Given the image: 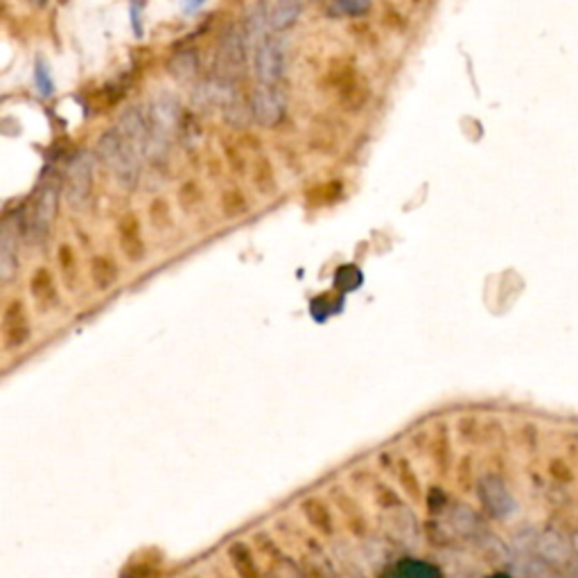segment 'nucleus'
<instances>
[{
	"mask_svg": "<svg viewBox=\"0 0 578 578\" xmlns=\"http://www.w3.org/2000/svg\"><path fill=\"white\" fill-rule=\"evenodd\" d=\"M34 84H37L39 93L41 95H50L52 89H55L50 77V68H47V64L43 62V59H39L37 66H34Z\"/></svg>",
	"mask_w": 578,
	"mask_h": 578,
	"instance_id": "obj_21",
	"label": "nucleus"
},
{
	"mask_svg": "<svg viewBox=\"0 0 578 578\" xmlns=\"http://www.w3.org/2000/svg\"><path fill=\"white\" fill-rule=\"evenodd\" d=\"M56 212V190L46 188V193L41 194L37 203V211H34V230H37V236H46L47 230H50L52 217Z\"/></svg>",
	"mask_w": 578,
	"mask_h": 578,
	"instance_id": "obj_10",
	"label": "nucleus"
},
{
	"mask_svg": "<svg viewBox=\"0 0 578 578\" xmlns=\"http://www.w3.org/2000/svg\"><path fill=\"white\" fill-rule=\"evenodd\" d=\"M221 59L229 68H242L245 64V41L237 32H230L221 46Z\"/></svg>",
	"mask_w": 578,
	"mask_h": 578,
	"instance_id": "obj_15",
	"label": "nucleus"
},
{
	"mask_svg": "<svg viewBox=\"0 0 578 578\" xmlns=\"http://www.w3.org/2000/svg\"><path fill=\"white\" fill-rule=\"evenodd\" d=\"M19 267V242H16V233L12 230L10 224L3 229V237H0V276L3 280H12Z\"/></svg>",
	"mask_w": 578,
	"mask_h": 578,
	"instance_id": "obj_7",
	"label": "nucleus"
},
{
	"mask_svg": "<svg viewBox=\"0 0 578 578\" xmlns=\"http://www.w3.org/2000/svg\"><path fill=\"white\" fill-rule=\"evenodd\" d=\"M30 292H32L34 301L41 303L43 307H50L56 301L55 280H52V273L46 267H39L34 272L32 280H30Z\"/></svg>",
	"mask_w": 578,
	"mask_h": 578,
	"instance_id": "obj_9",
	"label": "nucleus"
},
{
	"mask_svg": "<svg viewBox=\"0 0 578 578\" xmlns=\"http://www.w3.org/2000/svg\"><path fill=\"white\" fill-rule=\"evenodd\" d=\"M254 185L260 194L276 193V175L267 159H258L254 163Z\"/></svg>",
	"mask_w": 578,
	"mask_h": 578,
	"instance_id": "obj_16",
	"label": "nucleus"
},
{
	"mask_svg": "<svg viewBox=\"0 0 578 578\" xmlns=\"http://www.w3.org/2000/svg\"><path fill=\"white\" fill-rule=\"evenodd\" d=\"M150 220L156 229H165V226H169V208L163 199H154V202H151Z\"/></svg>",
	"mask_w": 578,
	"mask_h": 578,
	"instance_id": "obj_22",
	"label": "nucleus"
},
{
	"mask_svg": "<svg viewBox=\"0 0 578 578\" xmlns=\"http://www.w3.org/2000/svg\"><path fill=\"white\" fill-rule=\"evenodd\" d=\"M203 3H206V0H188V12L199 10V7H202Z\"/></svg>",
	"mask_w": 578,
	"mask_h": 578,
	"instance_id": "obj_27",
	"label": "nucleus"
},
{
	"mask_svg": "<svg viewBox=\"0 0 578 578\" xmlns=\"http://www.w3.org/2000/svg\"><path fill=\"white\" fill-rule=\"evenodd\" d=\"M93 190V159L89 151H80L68 165L66 197L71 206H82Z\"/></svg>",
	"mask_w": 578,
	"mask_h": 578,
	"instance_id": "obj_2",
	"label": "nucleus"
},
{
	"mask_svg": "<svg viewBox=\"0 0 578 578\" xmlns=\"http://www.w3.org/2000/svg\"><path fill=\"white\" fill-rule=\"evenodd\" d=\"M538 554L547 560V563H565L567 560L569 545L556 533H545V536L538 538L536 542Z\"/></svg>",
	"mask_w": 578,
	"mask_h": 578,
	"instance_id": "obj_12",
	"label": "nucleus"
},
{
	"mask_svg": "<svg viewBox=\"0 0 578 578\" xmlns=\"http://www.w3.org/2000/svg\"><path fill=\"white\" fill-rule=\"evenodd\" d=\"M179 199L185 208H190L202 199V190H199V185L194 184V181H188V184L179 190Z\"/></svg>",
	"mask_w": 578,
	"mask_h": 578,
	"instance_id": "obj_23",
	"label": "nucleus"
},
{
	"mask_svg": "<svg viewBox=\"0 0 578 578\" xmlns=\"http://www.w3.org/2000/svg\"><path fill=\"white\" fill-rule=\"evenodd\" d=\"M221 211H224L226 217H240L242 212H246V199L240 190H229L221 197Z\"/></svg>",
	"mask_w": 578,
	"mask_h": 578,
	"instance_id": "obj_20",
	"label": "nucleus"
},
{
	"mask_svg": "<svg viewBox=\"0 0 578 578\" xmlns=\"http://www.w3.org/2000/svg\"><path fill=\"white\" fill-rule=\"evenodd\" d=\"M285 73V50L272 32L255 41V75L263 84H278Z\"/></svg>",
	"mask_w": 578,
	"mask_h": 578,
	"instance_id": "obj_1",
	"label": "nucleus"
},
{
	"mask_svg": "<svg viewBox=\"0 0 578 578\" xmlns=\"http://www.w3.org/2000/svg\"><path fill=\"white\" fill-rule=\"evenodd\" d=\"M91 280H93L95 289L107 292L118 280V267L107 255H98V258H93V264H91Z\"/></svg>",
	"mask_w": 578,
	"mask_h": 578,
	"instance_id": "obj_8",
	"label": "nucleus"
},
{
	"mask_svg": "<svg viewBox=\"0 0 578 578\" xmlns=\"http://www.w3.org/2000/svg\"><path fill=\"white\" fill-rule=\"evenodd\" d=\"M129 16H132V23H134V30H136V34L141 37L142 34V0H132V7H129Z\"/></svg>",
	"mask_w": 578,
	"mask_h": 578,
	"instance_id": "obj_24",
	"label": "nucleus"
},
{
	"mask_svg": "<svg viewBox=\"0 0 578 578\" xmlns=\"http://www.w3.org/2000/svg\"><path fill=\"white\" fill-rule=\"evenodd\" d=\"M574 549L578 551V533H576V536H574Z\"/></svg>",
	"mask_w": 578,
	"mask_h": 578,
	"instance_id": "obj_29",
	"label": "nucleus"
},
{
	"mask_svg": "<svg viewBox=\"0 0 578 578\" xmlns=\"http://www.w3.org/2000/svg\"><path fill=\"white\" fill-rule=\"evenodd\" d=\"M398 479H400V486H402L407 493L411 495L414 499H420L423 497V490H420V481L418 477H416V472L411 470L410 461H400L398 463Z\"/></svg>",
	"mask_w": 578,
	"mask_h": 578,
	"instance_id": "obj_19",
	"label": "nucleus"
},
{
	"mask_svg": "<svg viewBox=\"0 0 578 578\" xmlns=\"http://www.w3.org/2000/svg\"><path fill=\"white\" fill-rule=\"evenodd\" d=\"M251 113L263 127H276L285 118V99L273 86L263 84L251 99Z\"/></svg>",
	"mask_w": 578,
	"mask_h": 578,
	"instance_id": "obj_3",
	"label": "nucleus"
},
{
	"mask_svg": "<svg viewBox=\"0 0 578 578\" xmlns=\"http://www.w3.org/2000/svg\"><path fill=\"white\" fill-rule=\"evenodd\" d=\"M30 339V321L25 316V306L21 301H12L3 312V343L5 350H16L25 346Z\"/></svg>",
	"mask_w": 578,
	"mask_h": 578,
	"instance_id": "obj_4",
	"label": "nucleus"
},
{
	"mask_svg": "<svg viewBox=\"0 0 578 578\" xmlns=\"http://www.w3.org/2000/svg\"><path fill=\"white\" fill-rule=\"evenodd\" d=\"M30 3H32V5H37V7L46 5V0H30Z\"/></svg>",
	"mask_w": 578,
	"mask_h": 578,
	"instance_id": "obj_28",
	"label": "nucleus"
},
{
	"mask_svg": "<svg viewBox=\"0 0 578 578\" xmlns=\"http://www.w3.org/2000/svg\"><path fill=\"white\" fill-rule=\"evenodd\" d=\"M445 450H447V443H445V436H441V450L436 452V459H438V463H441V466H445Z\"/></svg>",
	"mask_w": 578,
	"mask_h": 578,
	"instance_id": "obj_26",
	"label": "nucleus"
},
{
	"mask_svg": "<svg viewBox=\"0 0 578 578\" xmlns=\"http://www.w3.org/2000/svg\"><path fill=\"white\" fill-rule=\"evenodd\" d=\"M59 260H62V267L66 269V272H71V269L75 267V260H73V249H71V246H62V249H59Z\"/></svg>",
	"mask_w": 578,
	"mask_h": 578,
	"instance_id": "obj_25",
	"label": "nucleus"
},
{
	"mask_svg": "<svg viewBox=\"0 0 578 578\" xmlns=\"http://www.w3.org/2000/svg\"><path fill=\"white\" fill-rule=\"evenodd\" d=\"M341 193H343L341 184H339V181H330V184L312 188L310 193L306 194V199L312 203V206H324V203L337 202V199L341 197Z\"/></svg>",
	"mask_w": 578,
	"mask_h": 578,
	"instance_id": "obj_18",
	"label": "nucleus"
},
{
	"mask_svg": "<svg viewBox=\"0 0 578 578\" xmlns=\"http://www.w3.org/2000/svg\"><path fill=\"white\" fill-rule=\"evenodd\" d=\"M229 558H230V565H233L236 572L242 574V576H255V574H258V569H255L254 565V554H251V549L245 545V542L230 545Z\"/></svg>",
	"mask_w": 578,
	"mask_h": 578,
	"instance_id": "obj_14",
	"label": "nucleus"
},
{
	"mask_svg": "<svg viewBox=\"0 0 578 578\" xmlns=\"http://www.w3.org/2000/svg\"><path fill=\"white\" fill-rule=\"evenodd\" d=\"M481 499L495 517H508L517 511L515 499L511 497L508 488L497 477H486L481 481Z\"/></svg>",
	"mask_w": 578,
	"mask_h": 578,
	"instance_id": "obj_5",
	"label": "nucleus"
},
{
	"mask_svg": "<svg viewBox=\"0 0 578 578\" xmlns=\"http://www.w3.org/2000/svg\"><path fill=\"white\" fill-rule=\"evenodd\" d=\"M371 10V0H330V16H364Z\"/></svg>",
	"mask_w": 578,
	"mask_h": 578,
	"instance_id": "obj_17",
	"label": "nucleus"
},
{
	"mask_svg": "<svg viewBox=\"0 0 578 578\" xmlns=\"http://www.w3.org/2000/svg\"><path fill=\"white\" fill-rule=\"evenodd\" d=\"M303 515L307 517V522L321 533H332V517H330L328 508L321 499H306L303 502Z\"/></svg>",
	"mask_w": 578,
	"mask_h": 578,
	"instance_id": "obj_13",
	"label": "nucleus"
},
{
	"mask_svg": "<svg viewBox=\"0 0 578 578\" xmlns=\"http://www.w3.org/2000/svg\"><path fill=\"white\" fill-rule=\"evenodd\" d=\"M303 12V0H276L272 10V28L287 30L297 23V19Z\"/></svg>",
	"mask_w": 578,
	"mask_h": 578,
	"instance_id": "obj_11",
	"label": "nucleus"
},
{
	"mask_svg": "<svg viewBox=\"0 0 578 578\" xmlns=\"http://www.w3.org/2000/svg\"><path fill=\"white\" fill-rule=\"evenodd\" d=\"M120 249L125 258L132 263H141L145 258V240L141 236V221L136 215H125L120 221Z\"/></svg>",
	"mask_w": 578,
	"mask_h": 578,
	"instance_id": "obj_6",
	"label": "nucleus"
}]
</instances>
